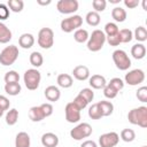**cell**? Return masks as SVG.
I'll return each mask as SVG.
<instances>
[{
    "instance_id": "obj_1",
    "label": "cell",
    "mask_w": 147,
    "mask_h": 147,
    "mask_svg": "<svg viewBox=\"0 0 147 147\" xmlns=\"http://www.w3.org/2000/svg\"><path fill=\"white\" fill-rule=\"evenodd\" d=\"M127 119L131 124L140 127H147V107L141 106L133 108L127 114Z\"/></svg>"
},
{
    "instance_id": "obj_2",
    "label": "cell",
    "mask_w": 147,
    "mask_h": 147,
    "mask_svg": "<svg viewBox=\"0 0 147 147\" xmlns=\"http://www.w3.org/2000/svg\"><path fill=\"white\" fill-rule=\"evenodd\" d=\"M106 42V34L102 30H94L87 40V49L91 52H99Z\"/></svg>"
},
{
    "instance_id": "obj_3",
    "label": "cell",
    "mask_w": 147,
    "mask_h": 147,
    "mask_svg": "<svg viewBox=\"0 0 147 147\" xmlns=\"http://www.w3.org/2000/svg\"><path fill=\"white\" fill-rule=\"evenodd\" d=\"M23 80H24V84H25V86H26L28 90L34 91V90H37L39 87V84H40V80H41V75L34 68L28 69L24 72Z\"/></svg>"
},
{
    "instance_id": "obj_4",
    "label": "cell",
    "mask_w": 147,
    "mask_h": 147,
    "mask_svg": "<svg viewBox=\"0 0 147 147\" xmlns=\"http://www.w3.org/2000/svg\"><path fill=\"white\" fill-rule=\"evenodd\" d=\"M18 48L15 45H9L0 52V64L7 67L11 65L18 57Z\"/></svg>"
},
{
    "instance_id": "obj_5",
    "label": "cell",
    "mask_w": 147,
    "mask_h": 147,
    "mask_svg": "<svg viewBox=\"0 0 147 147\" xmlns=\"http://www.w3.org/2000/svg\"><path fill=\"white\" fill-rule=\"evenodd\" d=\"M38 45L44 49H49L54 44V32L51 28H42L38 32Z\"/></svg>"
},
{
    "instance_id": "obj_6",
    "label": "cell",
    "mask_w": 147,
    "mask_h": 147,
    "mask_svg": "<svg viewBox=\"0 0 147 147\" xmlns=\"http://www.w3.org/2000/svg\"><path fill=\"white\" fill-rule=\"evenodd\" d=\"M82 24H83L82 16L80 15H72V16H69L67 18H63L61 21L60 26H61V30L63 32L69 33V32H72L74 30L76 31L77 29H80Z\"/></svg>"
},
{
    "instance_id": "obj_7",
    "label": "cell",
    "mask_w": 147,
    "mask_h": 147,
    "mask_svg": "<svg viewBox=\"0 0 147 147\" xmlns=\"http://www.w3.org/2000/svg\"><path fill=\"white\" fill-rule=\"evenodd\" d=\"M113 61L117 69L119 70H127L131 67V60L125 51L123 49H116L113 52Z\"/></svg>"
},
{
    "instance_id": "obj_8",
    "label": "cell",
    "mask_w": 147,
    "mask_h": 147,
    "mask_svg": "<svg viewBox=\"0 0 147 147\" xmlns=\"http://www.w3.org/2000/svg\"><path fill=\"white\" fill-rule=\"evenodd\" d=\"M92 131L93 129L88 123H80L70 131V137L79 141V140H83L84 138H88L92 134Z\"/></svg>"
},
{
    "instance_id": "obj_9",
    "label": "cell",
    "mask_w": 147,
    "mask_h": 147,
    "mask_svg": "<svg viewBox=\"0 0 147 147\" xmlns=\"http://www.w3.org/2000/svg\"><path fill=\"white\" fill-rule=\"evenodd\" d=\"M124 80L127 85H131V86L139 85L145 80V72L141 69H133L125 75Z\"/></svg>"
},
{
    "instance_id": "obj_10",
    "label": "cell",
    "mask_w": 147,
    "mask_h": 147,
    "mask_svg": "<svg viewBox=\"0 0 147 147\" xmlns=\"http://www.w3.org/2000/svg\"><path fill=\"white\" fill-rule=\"evenodd\" d=\"M78 7L77 0H60L56 3V8L61 14H74L78 10Z\"/></svg>"
},
{
    "instance_id": "obj_11",
    "label": "cell",
    "mask_w": 147,
    "mask_h": 147,
    "mask_svg": "<svg viewBox=\"0 0 147 147\" xmlns=\"http://www.w3.org/2000/svg\"><path fill=\"white\" fill-rule=\"evenodd\" d=\"M119 141V136L116 132H107L99 137L100 147H115Z\"/></svg>"
},
{
    "instance_id": "obj_12",
    "label": "cell",
    "mask_w": 147,
    "mask_h": 147,
    "mask_svg": "<svg viewBox=\"0 0 147 147\" xmlns=\"http://www.w3.org/2000/svg\"><path fill=\"white\" fill-rule=\"evenodd\" d=\"M64 113H65V119L69 123H77L80 119V110L72 103L69 102L67 103L65 108H64Z\"/></svg>"
},
{
    "instance_id": "obj_13",
    "label": "cell",
    "mask_w": 147,
    "mask_h": 147,
    "mask_svg": "<svg viewBox=\"0 0 147 147\" xmlns=\"http://www.w3.org/2000/svg\"><path fill=\"white\" fill-rule=\"evenodd\" d=\"M41 144L44 147H56L59 145V137L53 132H47L41 136Z\"/></svg>"
},
{
    "instance_id": "obj_14",
    "label": "cell",
    "mask_w": 147,
    "mask_h": 147,
    "mask_svg": "<svg viewBox=\"0 0 147 147\" xmlns=\"http://www.w3.org/2000/svg\"><path fill=\"white\" fill-rule=\"evenodd\" d=\"M72 75L77 80H86L90 78V70L86 65H77L74 68Z\"/></svg>"
},
{
    "instance_id": "obj_15",
    "label": "cell",
    "mask_w": 147,
    "mask_h": 147,
    "mask_svg": "<svg viewBox=\"0 0 147 147\" xmlns=\"http://www.w3.org/2000/svg\"><path fill=\"white\" fill-rule=\"evenodd\" d=\"M44 94H45L46 99L48 101H51V102L57 101L60 99V96H61V92H60L59 87H56L54 85H51V86L46 87L45 91H44Z\"/></svg>"
},
{
    "instance_id": "obj_16",
    "label": "cell",
    "mask_w": 147,
    "mask_h": 147,
    "mask_svg": "<svg viewBox=\"0 0 147 147\" xmlns=\"http://www.w3.org/2000/svg\"><path fill=\"white\" fill-rule=\"evenodd\" d=\"M88 82H90V86L94 90H101L107 85L106 78L101 75H92V77H90Z\"/></svg>"
},
{
    "instance_id": "obj_17",
    "label": "cell",
    "mask_w": 147,
    "mask_h": 147,
    "mask_svg": "<svg viewBox=\"0 0 147 147\" xmlns=\"http://www.w3.org/2000/svg\"><path fill=\"white\" fill-rule=\"evenodd\" d=\"M31 140L26 132H18L15 138V147H30Z\"/></svg>"
},
{
    "instance_id": "obj_18",
    "label": "cell",
    "mask_w": 147,
    "mask_h": 147,
    "mask_svg": "<svg viewBox=\"0 0 147 147\" xmlns=\"http://www.w3.org/2000/svg\"><path fill=\"white\" fill-rule=\"evenodd\" d=\"M33 44H34V37L31 33H23L18 38V45L24 49L31 48L33 46Z\"/></svg>"
},
{
    "instance_id": "obj_19",
    "label": "cell",
    "mask_w": 147,
    "mask_h": 147,
    "mask_svg": "<svg viewBox=\"0 0 147 147\" xmlns=\"http://www.w3.org/2000/svg\"><path fill=\"white\" fill-rule=\"evenodd\" d=\"M29 117L32 122H40L45 118L42 109L40 106H33L29 109Z\"/></svg>"
},
{
    "instance_id": "obj_20",
    "label": "cell",
    "mask_w": 147,
    "mask_h": 147,
    "mask_svg": "<svg viewBox=\"0 0 147 147\" xmlns=\"http://www.w3.org/2000/svg\"><path fill=\"white\" fill-rule=\"evenodd\" d=\"M131 55L136 60H141L146 55V47L144 44H136L131 48Z\"/></svg>"
},
{
    "instance_id": "obj_21",
    "label": "cell",
    "mask_w": 147,
    "mask_h": 147,
    "mask_svg": "<svg viewBox=\"0 0 147 147\" xmlns=\"http://www.w3.org/2000/svg\"><path fill=\"white\" fill-rule=\"evenodd\" d=\"M56 82H57V85H59L60 87H63V88H69V87H71L72 84H74L72 77H71L70 75H68V74H60V75L57 76Z\"/></svg>"
},
{
    "instance_id": "obj_22",
    "label": "cell",
    "mask_w": 147,
    "mask_h": 147,
    "mask_svg": "<svg viewBox=\"0 0 147 147\" xmlns=\"http://www.w3.org/2000/svg\"><path fill=\"white\" fill-rule=\"evenodd\" d=\"M11 38H13V34L9 28H7V25L0 22V44H7L11 40Z\"/></svg>"
},
{
    "instance_id": "obj_23",
    "label": "cell",
    "mask_w": 147,
    "mask_h": 147,
    "mask_svg": "<svg viewBox=\"0 0 147 147\" xmlns=\"http://www.w3.org/2000/svg\"><path fill=\"white\" fill-rule=\"evenodd\" d=\"M98 107L102 114V117L103 116H110L114 111V105L110 102V101H100L98 102Z\"/></svg>"
},
{
    "instance_id": "obj_24",
    "label": "cell",
    "mask_w": 147,
    "mask_h": 147,
    "mask_svg": "<svg viewBox=\"0 0 147 147\" xmlns=\"http://www.w3.org/2000/svg\"><path fill=\"white\" fill-rule=\"evenodd\" d=\"M126 11H125V9L124 8H122V7H114L113 8V10H111V17L116 21V22H124L125 20H126Z\"/></svg>"
},
{
    "instance_id": "obj_25",
    "label": "cell",
    "mask_w": 147,
    "mask_h": 147,
    "mask_svg": "<svg viewBox=\"0 0 147 147\" xmlns=\"http://www.w3.org/2000/svg\"><path fill=\"white\" fill-rule=\"evenodd\" d=\"M85 20H86V23H87L88 25H91V26H96V25H99V23H100V21H101L99 13H96V11H94V10L88 11V13L86 14V16H85Z\"/></svg>"
},
{
    "instance_id": "obj_26",
    "label": "cell",
    "mask_w": 147,
    "mask_h": 147,
    "mask_svg": "<svg viewBox=\"0 0 147 147\" xmlns=\"http://www.w3.org/2000/svg\"><path fill=\"white\" fill-rule=\"evenodd\" d=\"M22 87L20 85V83H9V84H5V92L9 95H17L20 94Z\"/></svg>"
},
{
    "instance_id": "obj_27",
    "label": "cell",
    "mask_w": 147,
    "mask_h": 147,
    "mask_svg": "<svg viewBox=\"0 0 147 147\" xmlns=\"http://www.w3.org/2000/svg\"><path fill=\"white\" fill-rule=\"evenodd\" d=\"M88 37H90V34H88L87 30H85V29H77L74 33V39L79 44H83V42L87 41Z\"/></svg>"
},
{
    "instance_id": "obj_28",
    "label": "cell",
    "mask_w": 147,
    "mask_h": 147,
    "mask_svg": "<svg viewBox=\"0 0 147 147\" xmlns=\"http://www.w3.org/2000/svg\"><path fill=\"white\" fill-rule=\"evenodd\" d=\"M30 63L34 67V68H39V67H41L42 65V62H44V57H42V55H41V53H39V52H32L31 54H30Z\"/></svg>"
},
{
    "instance_id": "obj_29",
    "label": "cell",
    "mask_w": 147,
    "mask_h": 147,
    "mask_svg": "<svg viewBox=\"0 0 147 147\" xmlns=\"http://www.w3.org/2000/svg\"><path fill=\"white\" fill-rule=\"evenodd\" d=\"M18 121V110L13 108V109H9L6 114V123L8 125H15Z\"/></svg>"
},
{
    "instance_id": "obj_30",
    "label": "cell",
    "mask_w": 147,
    "mask_h": 147,
    "mask_svg": "<svg viewBox=\"0 0 147 147\" xmlns=\"http://www.w3.org/2000/svg\"><path fill=\"white\" fill-rule=\"evenodd\" d=\"M121 139L125 142H132L136 139V132L132 129H123L119 134Z\"/></svg>"
},
{
    "instance_id": "obj_31",
    "label": "cell",
    "mask_w": 147,
    "mask_h": 147,
    "mask_svg": "<svg viewBox=\"0 0 147 147\" xmlns=\"http://www.w3.org/2000/svg\"><path fill=\"white\" fill-rule=\"evenodd\" d=\"M7 7L14 11V13H20L23 10V7H24V2L22 0H8L7 2Z\"/></svg>"
},
{
    "instance_id": "obj_32",
    "label": "cell",
    "mask_w": 147,
    "mask_h": 147,
    "mask_svg": "<svg viewBox=\"0 0 147 147\" xmlns=\"http://www.w3.org/2000/svg\"><path fill=\"white\" fill-rule=\"evenodd\" d=\"M133 38H136L138 41H141V42L147 40V30H146V28L141 26V25L136 28V30L133 32Z\"/></svg>"
},
{
    "instance_id": "obj_33",
    "label": "cell",
    "mask_w": 147,
    "mask_h": 147,
    "mask_svg": "<svg viewBox=\"0 0 147 147\" xmlns=\"http://www.w3.org/2000/svg\"><path fill=\"white\" fill-rule=\"evenodd\" d=\"M118 34H119L121 42H124V44L130 42L133 39V32L130 29H122L118 31Z\"/></svg>"
},
{
    "instance_id": "obj_34",
    "label": "cell",
    "mask_w": 147,
    "mask_h": 147,
    "mask_svg": "<svg viewBox=\"0 0 147 147\" xmlns=\"http://www.w3.org/2000/svg\"><path fill=\"white\" fill-rule=\"evenodd\" d=\"M3 79H5V83L6 84H9V83H18L20 82V75L15 70H9V71L6 72Z\"/></svg>"
},
{
    "instance_id": "obj_35",
    "label": "cell",
    "mask_w": 147,
    "mask_h": 147,
    "mask_svg": "<svg viewBox=\"0 0 147 147\" xmlns=\"http://www.w3.org/2000/svg\"><path fill=\"white\" fill-rule=\"evenodd\" d=\"M118 31H119V29H118L117 24H116V23H113V22H109V23H107V24L105 25V31H103V32H105L106 37H109V36H115V34H117Z\"/></svg>"
},
{
    "instance_id": "obj_36",
    "label": "cell",
    "mask_w": 147,
    "mask_h": 147,
    "mask_svg": "<svg viewBox=\"0 0 147 147\" xmlns=\"http://www.w3.org/2000/svg\"><path fill=\"white\" fill-rule=\"evenodd\" d=\"M88 116L92 119H100L102 117V114L98 107V103H94L88 108Z\"/></svg>"
},
{
    "instance_id": "obj_37",
    "label": "cell",
    "mask_w": 147,
    "mask_h": 147,
    "mask_svg": "<svg viewBox=\"0 0 147 147\" xmlns=\"http://www.w3.org/2000/svg\"><path fill=\"white\" fill-rule=\"evenodd\" d=\"M117 93L118 91H116L113 86H110L109 84H107L105 87H103V95L107 98V99H114L117 96Z\"/></svg>"
},
{
    "instance_id": "obj_38",
    "label": "cell",
    "mask_w": 147,
    "mask_h": 147,
    "mask_svg": "<svg viewBox=\"0 0 147 147\" xmlns=\"http://www.w3.org/2000/svg\"><path fill=\"white\" fill-rule=\"evenodd\" d=\"M92 6H93L94 11L100 13V11H103V10L106 9L107 1H106V0H93V1H92Z\"/></svg>"
},
{
    "instance_id": "obj_39",
    "label": "cell",
    "mask_w": 147,
    "mask_h": 147,
    "mask_svg": "<svg viewBox=\"0 0 147 147\" xmlns=\"http://www.w3.org/2000/svg\"><path fill=\"white\" fill-rule=\"evenodd\" d=\"M72 103L79 109V110H82V109H84V108H86L87 107V105H88V102L82 96V95H77L75 99H74V101H72Z\"/></svg>"
},
{
    "instance_id": "obj_40",
    "label": "cell",
    "mask_w": 147,
    "mask_h": 147,
    "mask_svg": "<svg viewBox=\"0 0 147 147\" xmlns=\"http://www.w3.org/2000/svg\"><path fill=\"white\" fill-rule=\"evenodd\" d=\"M79 95H82V96H83V98H84L88 103H90V102H92V101H93V98H94V93H93V91H92L91 88H88V87L80 90Z\"/></svg>"
},
{
    "instance_id": "obj_41",
    "label": "cell",
    "mask_w": 147,
    "mask_h": 147,
    "mask_svg": "<svg viewBox=\"0 0 147 147\" xmlns=\"http://www.w3.org/2000/svg\"><path fill=\"white\" fill-rule=\"evenodd\" d=\"M107 84H109L110 86H113L116 91H121L123 87H124V82L121 79V78H118V77H115V78H111L110 79V82L109 83H107Z\"/></svg>"
},
{
    "instance_id": "obj_42",
    "label": "cell",
    "mask_w": 147,
    "mask_h": 147,
    "mask_svg": "<svg viewBox=\"0 0 147 147\" xmlns=\"http://www.w3.org/2000/svg\"><path fill=\"white\" fill-rule=\"evenodd\" d=\"M136 96L139 101L141 102H147V87L146 86H141L138 88L137 93H136Z\"/></svg>"
},
{
    "instance_id": "obj_43",
    "label": "cell",
    "mask_w": 147,
    "mask_h": 147,
    "mask_svg": "<svg viewBox=\"0 0 147 147\" xmlns=\"http://www.w3.org/2000/svg\"><path fill=\"white\" fill-rule=\"evenodd\" d=\"M9 17V8L5 3H0V21H5Z\"/></svg>"
},
{
    "instance_id": "obj_44",
    "label": "cell",
    "mask_w": 147,
    "mask_h": 147,
    "mask_svg": "<svg viewBox=\"0 0 147 147\" xmlns=\"http://www.w3.org/2000/svg\"><path fill=\"white\" fill-rule=\"evenodd\" d=\"M106 41H108V44L110 46H118L121 44V39H119V34H115V36H109L106 37Z\"/></svg>"
},
{
    "instance_id": "obj_45",
    "label": "cell",
    "mask_w": 147,
    "mask_h": 147,
    "mask_svg": "<svg viewBox=\"0 0 147 147\" xmlns=\"http://www.w3.org/2000/svg\"><path fill=\"white\" fill-rule=\"evenodd\" d=\"M40 107H41V109H42V113H44L45 117H48V116H51V115L53 114V106H52L49 102L42 103V105H40Z\"/></svg>"
},
{
    "instance_id": "obj_46",
    "label": "cell",
    "mask_w": 147,
    "mask_h": 147,
    "mask_svg": "<svg viewBox=\"0 0 147 147\" xmlns=\"http://www.w3.org/2000/svg\"><path fill=\"white\" fill-rule=\"evenodd\" d=\"M9 106H10V101L8 100V98H6L5 95L0 94V108L5 111V110L9 109Z\"/></svg>"
},
{
    "instance_id": "obj_47",
    "label": "cell",
    "mask_w": 147,
    "mask_h": 147,
    "mask_svg": "<svg viewBox=\"0 0 147 147\" xmlns=\"http://www.w3.org/2000/svg\"><path fill=\"white\" fill-rule=\"evenodd\" d=\"M124 5H125V7L133 9L139 6V0H124Z\"/></svg>"
},
{
    "instance_id": "obj_48",
    "label": "cell",
    "mask_w": 147,
    "mask_h": 147,
    "mask_svg": "<svg viewBox=\"0 0 147 147\" xmlns=\"http://www.w3.org/2000/svg\"><path fill=\"white\" fill-rule=\"evenodd\" d=\"M80 147H98V145H96V142L93 141V140H85V141L80 145Z\"/></svg>"
},
{
    "instance_id": "obj_49",
    "label": "cell",
    "mask_w": 147,
    "mask_h": 147,
    "mask_svg": "<svg viewBox=\"0 0 147 147\" xmlns=\"http://www.w3.org/2000/svg\"><path fill=\"white\" fill-rule=\"evenodd\" d=\"M52 1L51 0H47V1H41V0H37V3L38 5H41V6H47V5H49Z\"/></svg>"
},
{
    "instance_id": "obj_50",
    "label": "cell",
    "mask_w": 147,
    "mask_h": 147,
    "mask_svg": "<svg viewBox=\"0 0 147 147\" xmlns=\"http://www.w3.org/2000/svg\"><path fill=\"white\" fill-rule=\"evenodd\" d=\"M142 7H144V9H145V10H147V5H146V0H144V1H142Z\"/></svg>"
},
{
    "instance_id": "obj_51",
    "label": "cell",
    "mask_w": 147,
    "mask_h": 147,
    "mask_svg": "<svg viewBox=\"0 0 147 147\" xmlns=\"http://www.w3.org/2000/svg\"><path fill=\"white\" fill-rule=\"evenodd\" d=\"M110 1V3H118L119 2V0H109Z\"/></svg>"
},
{
    "instance_id": "obj_52",
    "label": "cell",
    "mask_w": 147,
    "mask_h": 147,
    "mask_svg": "<svg viewBox=\"0 0 147 147\" xmlns=\"http://www.w3.org/2000/svg\"><path fill=\"white\" fill-rule=\"evenodd\" d=\"M2 115H3V110H2V109H1V108H0V117H1V116H2Z\"/></svg>"
}]
</instances>
